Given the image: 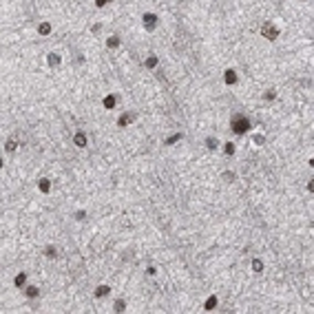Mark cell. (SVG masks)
I'll use <instances>...</instances> for the list:
<instances>
[{"instance_id":"6da1fadb","label":"cell","mask_w":314,"mask_h":314,"mask_svg":"<svg viewBox=\"0 0 314 314\" xmlns=\"http://www.w3.org/2000/svg\"><path fill=\"white\" fill-rule=\"evenodd\" d=\"M250 128V122H248V117H241L237 115L234 120H232V131L237 133V135H243V133Z\"/></svg>"},{"instance_id":"7a4b0ae2","label":"cell","mask_w":314,"mask_h":314,"mask_svg":"<svg viewBox=\"0 0 314 314\" xmlns=\"http://www.w3.org/2000/svg\"><path fill=\"white\" fill-rule=\"evenodd\" d=\"M223 80H226L228 84H234V82H237V73H234L232 69H228V71H226V75H223Z\"/></svg>"},{"instance_id":"3957f363","label":"cell","mask_w":314,"mask_h":314,"mask_svg":"<svg viewBox=\"0 0 314 314\" xmlns=\"http://www.w3.org/2000/svg\"><path fill=\"white\" fill-rule=\"evenodd\" d=\"M263 33L268 35V38H270V40H274V38H277V29H274V27H270V25H265V27H263Z\"/></svg>"},{"instance_id":"277c9868","label":"cell","mask_w":314,"mask_h":314,"mask_svg":"<svg viewBox=\"0 0 314 314\" xmlns=\"http://www.w3.org/2000/svg\"><path fill=\"white\" fill-rule=\"evenodd\" d=\"M75 144L77 146H86V135L84 133H75Z\"/></svg>"},{"instance_id":"5b68a950","label":"cell","mask_w":314,"mask_h":314,"mask_svg":"<svg viewBox=\"0 0 314 314\" xmlns=\"http://www.w3.org/2000/svg\"><path fill=\"white\" fill-rule=\"evenodd\" d=\"M144 22H146L148 29H153V25H155V16H153V13H146V16H144Z\"/></svg>"},{"instance_id":"8992f818","label":"cell","mask_w":314,"mask_h":314,"mask_svg":"<svg viewBox=\"0 0 314 314\" xmlns=\"http://www.w3.org/2000/svg\"><path fill=\"white\" fill-rule=\"evenodd\" d=\"M104 106H106V108H113V106H115V98H113V95H108V98L104 100Z\"/></svg>"},{"instance_id":"52a82bcc","label":"cell","mask_w":314,"mask_h":314,"mask_svg":"<svg viewBox=\"0 0 314 314\" xmlns=\"http://www.w3.org/2000/svg\"><path fill=\"white\" fill-rule=\"evenodd\" d=\"M49 188H51L49 179H42V182H40V190H42V192H49Z\"/></svg>"},{"instance_id":"ba28073f","label":"cell","mask_w":314,"mask_h":314,"mask_svg":"<svg viewBox=\"0 0 314 314\" xmlns=\"http://www.w3.org/2000/svg\"><path fill=\"white\" fill-rule=\"evenodd\" d=\"M25 281H27V277H25V274H18V277H16V281H13V283H16L18 288H20V285H25Z\"/></svg>"},{"instance_id":"9c48e42d","label":"cell","mask_w":314,"mask_h":314,"mask_svg":"<svg viewBox=\"0 0 314 314\" xmlns=\"http://www.w3.org/2000/svg\"><path fill=\"white\" fill-rule=\"evenodd\" d=\"M38 31H40L42 35H47V33L51 31V25H47V22H44V25H40V29H38Z\"/></svg>"},{"instance_id":"30bf717a","label":"cell","mask_w":314,"mask_h":314,"mask_svg":"<svg viewBox=\"0 0 314 314\" xmlns=\"http://www.w3.org/2000/svg\"><path fill=\"white\" fill-rule=\"evenodd\" d=\"M215 305H217L215 297H210V299H208V301H206V310H210V307H215Z\"/></svg>"},{"instance_id":"8fae6325","label":"cell","mask_w":314,"mask_h":314,"mask_svg":"<svg viewBox=\"0 0 314 314\" xmlns=\"http://www.w3.org/2000/svg\"><path fill=\"white\" fill-rule=\"evenodd\" d=\"M27 297H38V288H27Z\"/></svg>"},{"instance_id":"7c38bea8","label":"cell","mask_w":314,"mask_h":314,"mask_svg":"<svg viewBox=\"0 0 314 314\" xmlns=\"http://www.w3.org/2000/svg\"><path fill=\"white\" fill-rule=\"evenodd\" d=\"M223 150H226V155H232V153H234V146H232V144H226Z\"/></svg>"},{"instance_id":"4fadbf2b","label":"cell","mask_w":314,"mask_h":314,"mask_svg":"<svg viewBox=\"0 0 314 314\" xmlns=\"http://www.w3.org/2000/svg\"><path fill=\"white\" fill-rule=\"evenodd\" d=\"M128 120H131V117H128V115H122V117H120V122H117V124H120V126H126V124H128Z\"/></svg>"},{"instance_id":"5bb4252c","label":"cell","mask_w":314,"mask_h":314,"mask_svg":"<svg viewBox=\"0 0 314 314\" xmlns=\"http://www.w3.org/2000/svg\"><path fill=\"white\" fill-rule=\"evenodd\" d=\"M98 297H104V294H108V288L104 285V288H98V292H95Z\"/></svg>"},{"instance_id":"9a60e30c","label":"cell","mask_w":314,"mask_h":314,"mask_svg":"<svg viewBox=\"0 0 314 314\" xmlns=\"http://www.w3.org/2000/svg\"><path fill=\"white\" fill-rule=\"evenodd\" d=\"M252 268H255L257 272H259V270H261V268H263V265H261V261H259V259H255V261H252Z\"/></svg>"},{"instance_id":"2e32d148","label":"cell","mask_w":314,"mask_h":314,"mask_svg":"<svg viewBox=\"0 0 314 314\" xmlns=\"http://www.w3.org/2000/svg\"><path fill=\"white\" fill-rule=\"evenodd\" d=\"M58 62H60L58 55H49V64H58Z\"/></svg>"},{"instance_id":"e0dca14e","label":"cell","mask_w":314,"mask_h":314,"mask_svg":"<svg viewBox=\"0 0 314 314\" xmlns=\"http://www.w3.org/2000/svg\"><path fill=\"white\" fill-rule=\"evenodd\" d=\"M215 146H217V142L210 137V140H208V148H215Z\"/></svg>"},{"instance_id":"ac0fdd59","label":"cell","mask_w":314,"mask_h":314,"mask_svg":"<svg viewBox=\"0 0 314 314\" xmlns=\"http://www.w3.org/2000/svg\"><path fill=\"white\" fill-rule=\"evenodd\" d=\"M117 42H120L117 38H111V40H108V44H111V47H117Z\"/></svg>"},{"instance_id":"d6986e66","label":"cell","mask_w":314,"mask_h":314,"mask_svg":"<svg viewBox=\"0 0 314 314\" xmlns=\"http://www.w3.org/2000/svg\"><path fill=\"white\" fill-rule=\"evenodd\" d=\"M157 64V58H148V66H155Z\"/></svg>"}]
</instances>
